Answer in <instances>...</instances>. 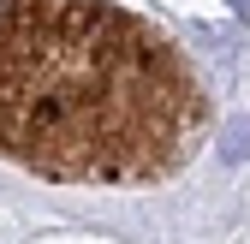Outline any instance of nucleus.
<instances>
[{"label": "nucleus", "instance_id": "obj_1", "mask_svg": "<svg viewBox=\"0 0 250 244\" xmlns=\"http://www.w3.org/2000/svg\"><path fill=\"white\" fill-rule=\"evenodd\" d=\"M214 102L161 24L119 0H0V161L54 185H167Z\"/></svg>", "mask_w": 250, "mask_h": 244}]
</instances>
